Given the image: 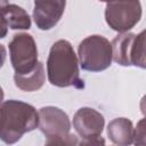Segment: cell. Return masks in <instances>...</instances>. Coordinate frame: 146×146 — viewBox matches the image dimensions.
<instances>
[{"label":"cell","mask_w":146,"mask_h":146,"mask_svg":"<svg viewBox=\"0 0 146 146\" xmlns=\"http://www.w3.org/2000/svg\"><path fill=\"white\" fill-rule=\"evenodd\" d=\"M144 119H141L137 128L133 129V143L135 144H145V128H144Z\"/></svg>","instance_id":"4fadbf2b"},{"label":"cell","mask_w":146,"mask_h":146,"mask_svg":"<svg viewBox=\"0 0 146 146\" xmlns=\"http://www.w3.org/2000/svg\"><path fill=\"white\" fill-rule=\"evenodd\" d=\"M79 62L72 44L67 40L56 41L49 51L47 59L48 80L52 86L65 88H83V81L79 75Z\"/></svg>","instance_id":"7a4b0ae2"},{"label":"cell","mask_w":146,"mask_h":146,"mask_svg":"<svg viewBox=\"0 0 146 146\" xmlns=\"http://www.w3.org/2000/svg\"><path fill=\"white\" fill-rule=\"evenodd\" d=\"M99 1H103V2H115V1H130V0H99Z\"/></svg>","instance_id":"ac0fdd59"},{"label":"cell","mask_w":146,"mask_h":146,"mask_svg":"<svg viewBox=\"0 0 146 146\" xmlns=\"http://www.w3.org/2000/svg\"><path fill=\"white\" fill-rule=\"evenodd\" d=\"M79 62L83 70L100 72L111 66L112 47L111 42L103 35H90L83 39L78 49Z\"/></svg>","instance_id":"5b68a950"},{"label":"cell","mask_w":146,"mask_h":146,"mask_svg":"<svg viewBox=\"0 0 146 146\" xmlns=\"http://www.w3.org/2000/svg\"><path fill=\"white\" fill-rule=\"evenodd\" d=\"M104 124V116L91 107H81L73 116V127L82 139L100 136Z\"/></svg>","instance_id":"9c48e42d"},{"label":"cell","mask_w":146,"mask_h":146,"mask_svg":"<svg viewBox=\"0 0 146 146\" xmlns=\"http://www.w3.org/2000/svg\"><path fill=\"white\" fill-rule=\"evenodd\" d=\"M40 131L46 136L47 145H78L74 135L70 133L71 122L68 115L55 106L41 107L38 112Z\"/></svg>","instance_id":"3957f363"},{"label":"cell","mask_w":146,"mask_h":146,"mask_svg":"<svg viewBox=\"0 0 146 146\" xmlns=\"http://www.w3.org/2000/svg\"><path fill=\"white\" fill-rule=\"evenodd\" d=\"M66 0H34L33 18L40 30L52 29L62 18Z\"/></svg>","instance_id":"ba28073f"},{"label":"cell","mask_w":146,"mask_h":146,"mask_svg":"<svg viewBox=\"0 0 146 146\" xmlns=\"http://www.w3.org/2000/svg\"><path fill=\"white\" fill-rule=\"evenodd\" d=\"M2 100H3V90H2V88L0 87V104L2 103Z\"/></svg>","instance_id":"d6986e66"},{"label":"cell","mask_w":146,"mask_h":146,"mask_svg":"<svg viewBox=\"0 0 146 146\" xmlns=\"http://www.w3.org/2000/svg\"><path fill=\"white\" fill-rule=\"evenodd\" d=\"M141 17V6L139 0L108 2L105 9V19L108 26L119 32H128Z\"/></svg>","instance_id":"8992f818"},{"label":"cell","mask_w":146,"mask_h":146,"mask_svg":"<svg viewBox=\"0 0 146 146\" xmlns=\"http://www.w3.org/2000/svg\"><path fill=\"white\" fill-rule=\"evenodd\" d=\"M9 52L15 73H29L38 63V49L31 34H15L13 40L9 42Z\"/></svg>","instance_id":"52a82bcc"},{"label":"cell","mask_w":146,"mask_h":146,"mask_svg":"<svg viewBox=\"0 0 146 146\" xmlns=\"http://www.w3.org/2000/svg\"><path fill=\"white\" fill-rule=\"evenodd\" d=\"M80 145H104L105 140L98 136V137H91V138H83L80 143Z\"/></svg>","instance_id":"5bb4252c"},{"label":"cell","mask_w":146,"mask_h":146,"mask_svg":"<svg viewBox=\"0 0 146 146\" xmlns=\"http://www.w3.org/2000/svg\"><path fill=\"white\" fill-rule=\"evenodd\" d=\"M38 123L39 114L32 105L15 99L0 104V139L3 143H17L24 133L34 130Z\"/></svg>","instance_id":"6da1fadb"},{"label":"cell","mask_w":146,"mask_h":146,"mask_svg":"<svg viewBox=\"0 0 146 146\" xmlns=\"http://www.w3.org/2000/svg\"><path fill=\"white\" fill-rule=\"evenodd\" d=\"M107 136L115 145L127 146L133 143V125L127 117H116L107 125Z\"/></svg>","instance_id":"30bf717a"},{"label":"cell","mask_w":146,"mask_h":146,"mask_svg":"<svg viewBox=\"0 0 146 146\" xmlns=\"http://www.w3.org/2000/svg\"><path fill=\"white\" fill-rule=\"evenodd\" d=\"M112 59L122 66L146 67L145 60V31L138 34L123 32L116 35L112 42Z\"/></svg>","instance_id":"277c9868"},{"label":"cell","mask_w":146,"mask_h":146,"mask_svg":"<svg viewBox=\"0 0 146 146\" xmlns=\"http://www.w3.org/2000/svg\"><path fill=\"white\" fill-rule=\"evenodd\" d=\"M44 67L43 64L41 62H38L35 67L29 72V73H24V74H18L15 73L14 75V81H15V86L23 90V91H36L39 90L43 83H44Z\"/></svg>","instance_id":"8fae6325"},{"label":"cell","mask_w":146,"mask_h":146,"mask_svg":"<svg viewBox=\"0 0 146 146\" xmlns=\"http://www.w3.org/2000/svg\"><path fill=\"white\" fill-rule=\"evenodd\" d=\"M6 56H7V51H6V48L3 44L0 43V68L3 66L5 64V60H6Z\"/></svg>","instance_id":"2e32d148"},{"label":"cell","mask_w":146,"mask_h":146,"mask_svg":"<svg viewBox=\"0 0 146 146\" xmlns=\"http://www.w3.org/2000/svg\"><path fill=\"white\" fill-rule=\"evenodd\" d=\"M8 5V0H0V14H5V10Z\"/></svg>","instance_id":"e0dca14e"},{"label":"cell","mask_w":146,"mask_h":146,"mask_svg":"<svg viewBox=\"0 0 146 146\" xmlns=\"http://www.w3.org/2000/svg\"><path fill=\"white\" fill-rule=\"evenodd\" d=\"M8 32V24L6 22V18L3 14H0V39L5 38Z\"/></svg>","instance_id":"9a60e30c"},{"label":"cell","mask_w":146,"mask_h":146,"mask_svg":"<svg viewBox=\"0 0 146 146\" xmlns=\"http://www.w3.org/2000/svg\"><path fill=\"white\" fill-rule=\"evenodd\" d=\"M3 16L8 27L13 30H29L31 27V18L29 14L17 5H8Z\"/></svg>","instance_id":"7c38bea8"}]
</instances>
